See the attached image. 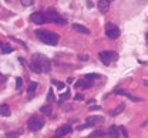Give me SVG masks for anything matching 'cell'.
Masks as SVG:
<instances>
[{
  "label": "cell",
  "instance_id": "cell-11",
  "mask_svg": "<svg viewBox=\"0 0 148 138\" xmlns=\"http://www.w3.org/2000/svg\"><path fill=\"white\" fill-rule=\"evenodd\" d=\"M108 9H110V1H108V0H100V1H98V10H100L101 13L108 12Z\"/></svg>",
  "mask_w": 148,
  "mask_h": 138
},
{
  "label": "cell",
  "instance_id": "cell-3",
  "mask_svg": "<svg viewBox=\"0 0 148 138\" xmlns=\"http://www.w3.org/2000/svg\"><path fill=\"white\" fill-rule=\"evenodd\" d=\"M43 127H44V120L41 117H38V115H33V117H30L27 120V128L30 131H33V133L41 130Z\"/></svg>",
  "mask_w": 148,
  "mask_h": 138
},
{
  "label": "cell",
  "instance_id": "cell-15",
  "mask_svg": "<svg viewBox=\"0 0 148 138\" xmlns=\"http://www.w3.org/2000/svg\"><path fill=\"white\" fill-rule=\"evenodd\" d=\"M108 134H110L111 138H118L120 133H118V128H117V125H111V127H108Z\"/></svg>",
  "mask_w": 148,
  "mask_h": 138
},
{
  "label": "cell",
  "instance_id": "cell-32",
  "mask_svg": "<svg viewBox=\"0 0 148 138\" xmlns=\"http://www.w3.org/2000/svg\"><path fill=\"white\" fill-rule=\"evenodd\" d=\"M124 93H125V91H124V90H121V88L114 91V94H117V96H124Z\"/></svg>",
  "mask_w": 148,
  "mask_h": 138
},
{
  "label": "cell",
  "instance_id": "cell-2",
  "mask_svg": "<svg viewBox=\"0 0 148 138\" xmlns=\"http://www.w3.org/2000/svg\"><path fill=\"white\" fill-rule=\"evenodd\" d=\"M32 61L33 63H36L37 66L40 67V70H41V73H50V70H51V63H50V60L47 59L44 54H40V53H34L33 54V57H32Z\"/></svg>",
  "mask_w": 148,
  "mask_h": 138
},
{
  "label": "cell",
  "instance_id": "cell-31",
  "mask_svg": "<svg viewBox=\"0 0 148 138\" xmlns=\"http://www.w3.org/2000/svg\"><path fill=\"white\" fill-rule=\"evenodd\" d=\"M78 59L81 60V61H88V59H90V57H88L87 54H86V56H84V54H80V57H78Z\"/></svg>",
  "mask_w": 148,
  "mask_h": 138
},
{
  "label": "cell",
  "instance_id": "cell-22",
  "mask_svg": "<svg viewBox=\"0 0 148 138\" xmlns=\"http://www.w3.org/2000/svg\"><path fill=\"white\" fill-rule=\"evenodd\" d=\"M117 128H118V133H121V134L124 135V138H128V134H127V130H125L124 127H121V125H120V127H117Z\"/></svg>",
  "mask_w": 148,
  "mask_h": 138
},
{
  "label": "cell",
  "instance_id": "cell-7",
  "mask_svg": "<svg viewBox=\"0 0 148 138\" xmlns=\"http://www.w3.org/2000/svg\"><path fill=\"white\" fill-rule=\"evenodd\" d=\"M30 20H32L33 23H36V24H43V23L47 21V20H46V16H44V13H40V12L32 13V14H30Z\"/></svg>",
  "mask_w": 148,
  "mask_h": 138
},
{
  "label": "cell",
  "instance_id": "cell-20",
  "mask_svg": "<svg viewBox=\"0 0 148 138\" xmlns=\"http://www.w3.org/2000/svg\"><path fill=\"white\" fill-rule=\"evenodd\" d=\"M51 83L57 85V88H58V90H63V88H66V84H64V83H58L57 80H51Z\"/></svg>",
  "mask_w": 148,
  "mask_h": 138
},
{
  "label": "cell",
  "instance_id": "cell-14",
  "mask_svg": "<svg viewBox=\"0 0 148 138\" xmlns=\"http://www.w3.org/2000/svg\"><path fill=\"white\" fill-rule=\"evenodd\" d=\"M0 114H1V115H4V117H9V115L12 114L10 107H9L7 104H1V105H0Z\"/></svg>",
  "mask_w": 148,
  "mask_h": 138
},
{
  "label": "cell",
  "instance_id": "cell-30",
  "mask_svg": "<svg viewBox=\"0 0 148 138\" xmlns=\"http://www.w3.org/2000/svg\"><path fill=\"white\" fill-rule=\"evenodd\" d=\"M21 84H23V80L20 79V77H17V79H16V87L20 88V87H21Z\"/></svg>",
  "mask_w": 148,
  "mask_h": 138
},
{
  "label": "cell",
  "instance_id": "cell-1",
  "mask_svg": "<svg viewBox=\"0 0 148 138\" xmlns=\"http://www.w3.org/2000/svg\"><path fill=\"white\" fill-rule=\"evenodd\" d=\"M36 36L41 40L43 43L49 44V46H54L58 43V34L54 31H49V30H43V29H37Z\"/></svg>",
  "mask_w": 148,
  "mask_h": 138
},
{
  "label": "cell",
  "instance_id": "cell-29",
  "mask_svg": "<svg viewBox=\"0 0 148 138\" xmlns=\"http://www.w3.org/2000/svg\"><path fill=\"white\" fill-rule=\"evenodd\" d=\"M91 125L88 124V122H84V124H81L80 127H78V130H84V128H90Z\"/></svg>",
  "mask_w": 148,
  "mask_h": 138
},
{
  "label": "cell",
  "instance_id": "cell-27",
  "mask_svg": "<svg viewBox=\"0 0 148 138\" xmlns=\"http://www.w3.org/2000/svg\"><path fill=\"white\" fill-rule=\"evenodd\" d=\"M84 83H86L84 80H78V81H77V83L74 84V87H75V88H80V87H84Z\"/></svg>",
  "mask_w": 148,
  "mask_h": 138
},
{
  "label": "cell",
  "instance_id": "cell-33",
  "mask_svg": "<svg viewBox=\"0 0 148 138\" xmlns=\"http://www.w3.org/2000/svg\"><path fill=\"white\" fill-rule=\"evenodd\" d=\"M90 110H92V111L94 110H101V107L100 105H92V107H90Z\"/></svg>",
  "mask_w": 148,
  "mask_h": 138
},
{
  "label": "cell",
  "instance_id": "cell-26",
  "mask_svg": "<svg viewBox=\"0 0 148 138\" xmlns=\"http://www.w3.org/2000/svg\"><path fill=\"white\" fill-rule=\"evenodd\" d=\"M124 96H125L127 98L132 100V101H141V98H138V97H134V96H131V94H128V93H124Z\"/></svg>",
  "mask_w": 148,
  "mask_h": 138
},
{
  "label": "cell",
  "instance_id": "cell-16",
  "mask_svg": "<svg viewBox=\"0 0 148 138\" xmlns=\"http://www.w3.org/2000/svg\"><path fill=\"white\" fill-rule=\"evenodd\" d=\"M40 113L44 115H51V104H46L40 108Z\"/></svg>",
  "mask_w": 148,
  "mask_h": 138
},
{
  "label": "cell",
  "instance_id": "cell-6",
  "mask_svg": "<svg viewBox=\"0 0 148 138\" xmlns=\"http://www.w3.org/2000/svg\"><path fill=\"white\" fill-rule=\"evenodd\" d=\"M98 57L103 61V64L110 66L111 60H117V54H115V53H111V51H101V53L98 54Z\"/></svg>",
  "mask_w": 148,
  "mask_h": 138
},
{
  "label": "cell",
  "instance_id": "cell-24",
  "mask_svg": "<svg viewBox=\"0 0 148 138\" xmlns=\"http://www.w3.org/2000/svg\"><path fill=\"white\" fill-rule=\"evenodd\" d=\"M1 51H3L4 54H6V53H12V51H13V47H10V46H3Z\"/></svg>",
  "mask_w": 148,
  "mask_h": 138
},
{
  "label": "cell",
  "instance_id": "cell-9",
  "mask_svg": "<svg viewBox=\"0 0 148 138\" xmlns=\"http://www.w3.org/2000/svg\"><path fill=\"white\" fill-rule=\"evenodd\" d=\"M103 121H104V118H103V117H100V115H91V117H88V118H87L86 122H88L91 127H95L97 124H100V122H103Z\"/></svg>",
  "mask_w": 148,
  "mask_h": 138
},
{
  "label": "cell",
  "instance_id": "cell-10",
  "mask_svg": "<svg viewBox=\"0 0 148 138\" xmlns=\"http://www.w3.org/2000/svg\"><path fill=\"white\" fill-rule=\"evenodd\" d=\"M73 30L81 33V34H90V30H88L87 27H84L83 24H78V23H74L73 24Z\"/></svg>",
  "mask_w": 148,
  "mask_h": 138
},
{
  "label": "cell",
  "instance_id": "cell-8",
  "mask_svg": "<svg viewBox=\"0 0 148 138\" xmlns=\"http://www.w3.org/2000/svg\"><path fill=\"white\" fill-rule=\"evenodd\" d=\"M71 125H69V124H66V125H63V127H60L57 131H56V137L60 138V137H64V135H67V134H70L71 133Z\"/></svg>",
  "mask_w": 148,
  "mask_h": 138
},
{
  "label": "cell",
  "instance_id": "cell-34",
  "mask_svg": "<svg viewBox=\"0 0 148 138\" xmlns=\"http://www.w3.org/2000/svg\"><path fill=\"white\" fill-rule=\"evenodd\" d=\"M83 98H84L83 94H77V96H75V100H83Z\"/></svg>",
  "mask_w": 148,
  "mask_h": 138
},
{
  "label": "cell",
  "instance_id": "cell-17",
  "mask_svg": "<svg viewBox=\"0 0 148 138\" xmlns=\"http://www.w3.org/2000/svg\"><path fill=\"white\" fill-rule=\"evenodd\" d=\"M69 98H70V91H66L64 94H61V97L58 100V105H63V101H66Z\"/></svg>",
  "mask_w": 148,
  "mask_h": 138
},
{
  "label": "cell",
  "instance_id": "cell-35",
  "mask_svg": "<svg viewBox=\"0 0 148 138\" xmlns=\"http://www.w3.org/2000/svg\"><path fill=\"white\" fill-rule=\"evenodd\" d=\"M51 138H57V137H51Z\"/></svg>",
  "mask_w": 148,
  "mask_h": 138
},
{
  "label": "cell",
  "instance_id": "cell-13",
  "mask_svg": "<svg viewBox=\"0 0 148 138\" xmlns=\"http://www.w3.org/2000/svg\"><path fill=\"white\" fill-rule=\"evenodd\" d=\"M124 108H125V104L124 102H121L117 108H114L112 111H110V115L111 117H115V115H118V114H121L123 111H124Z\"/></svg>",
  "mask_w": 148,
  "mask_h": 138
},
{
  "label": "cell",
  "instance_id": "cell-12",
  "mask_svg": "<svg viewBox=\"0 0 148 138\" xmlns=\"http://www.w3.org/2000/svg\"><path fill=\"white\" fill-rule=\"evenodd\" d=\"M36 90H37V83L36 81H32V83L29 84V87H27V96H29V98H32V97L34 96Z\"/></svg>",
  "mask_w": 148,
  "mask_h": 138
},
{
  "label": "cell",
  "instance_id": "cell-19",
  "mask_svg": "<svg viewBox=\"0 0 148 138\" xmlns=\"http://www.w3.org/2000/svg\"><path fill=\"white\" fill-rule=\"evenodd\" d=\"M30 67H32V70H33L34 73H41V70H40V67L37 66L36 63H33V61H30Z\"/></svg>",
  "mask_w": 148,
  "mask_h": 138
},
{
  "label": "cell",
  "instance_id": "cell-18",
  "mask_svg": "<svg viewBox=\"0 0 148 138\" xmlns=\"http://www.w3.org/2000/svg\"><path fill=\"white\" fill-rule=\"evenodd\" d=\"M104 134H106V133H104V131H101V130H97V131H94V133H92L91 135H90V137H87V138H94V137H103V135H104Z\"/></svg>",
  "mask_w": 148,
  "mask_h": 138
},
{
  "label": "cell",
  "instance_id": "cell-21",
  "mask_svg": "<svg viewBox=\"0 0 148 138\" xmlns=\"http://www.w3.org/2000/svg\"><path fill=\"white\" fill-rule=\"evenodd\" d=\"M47 101H49V102H53V101H54V91H53V90H49V94H47Z\"/></svg>",
  "mask_w": 148,
  "mask_h": 138
},
{
  "label": "cell",
  "instance_id": "cell-36",
  "mask_svg": "<svg viewBox=\"0 0 148 138\" xmlns=\"http://www.w3.org/2000/svg\"><path fill=\"white\" fill-rule=\"evenodd\" d=\"M108 1H112V0H108Z\"/></svg>",
  "mask_w": 148,
  "mask_h": 138
},
{
  "label": "cell",
  "instance_id": "cell-28",
  "mask_svg": "<svg viewBox=\"0 0 148 138\" xmlns=\"http://www.w3.org/2000/svg\"><path fill=\"white\" fill-rule=\"evenodd\" d=\"M17 134H21V131H14V133H9V134H6L4 138H10V137H16Z\"/></svg>",
  "mask_w": 148,
  "mask_h": 138
},
{
  "label": "cell",
  "instance_id": "cell-4",
  "mask_svg": "<svg viewBox=\"0 0 148 138\" xmlns=\"http://www.w3.org/2000/svg\"><path fill=\"white\" fill-rule=\"evenodd\" d=\"M46 16V20L47 21H51V23H57V24H66V19H63L54 9H47V12L44 13Z\"/></svg>",
  "mask_w": 148,
  "mask_h": 138
},
{
  "label": "cell",
  "instance_id": "cell-25",
  "mask_svg": "<svg viewBox=\"0 0 148 138\" xmlns=\"http://www.w3.org/2000/svg\"><path fill=\"white\" fill-rule=\"evenodd\" d=\"M95 79H98V74H94V73L86 74V80H95Z\"/></svg>",
  "mask_w": 148,
  "mask_h": 138
},
{
  "label": "cell",
  "instance_id": "cell-23",
  "mask_svg": "<svg viewBox=\"0 0 148 138\" xmlns=\"http://www.w3.org/2000/svg\"><path fill=\"white\" fill-rule=\"evenodd\" d=\"M33 3H34V0H21V4H23L24 7H29V6H33Z\"/></svg>",
  "mask_w": 148,
  "mask_h": 138
},
{
  "label": "cell",
  "instance_id": "cell-5",
  "mask_svg": "<svg viewBox=\"0 0 148 138\" xmlns=\"http://www.w3.org/2000/svg\"><path fill=\"white\" fill-rule=\"evenodd\" d=\"M106 34L107 37L111 40H115L120 37V29L117 26H114L112 23H107L106 24Z\"/></svg>",
  "mask_w": 148,
  "mask_h": 138
}]
</instances>
